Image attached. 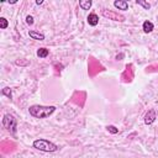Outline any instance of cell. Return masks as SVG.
Returning a JSON list of instances; mask_svg holds the SVG:
<instances>
[{
    "label": "cell",
    "mask_w": 158,
    "mask_h": 158,
    "mask_svg": "<svg viewBox=\"0 0 158 158\" xmlns=\"http://www.w3.org/2000/svg\"><path fill=\"white\" fill-rule=\"evenodd\" d=\"M7 2H9V4H16V2H17V1H16V0H11V1H10V0H9V1H7Z\"/></svg>",
    "instance_id": "19"
},
{
    "label": "cell",
    "mask_w": 158,
    "mask_h": 158,
    "mask_svg": "<svg viewBox=\"0 0 158 158\" xmlns=\"http://www.w3.org/2000/svg\"><path fill=\"white\" fill-rule=\"evenodd\" d=\"M136 4L139 5V6H142L144 10H149L151 9V4L147 2V1H144V0H136Z\"/></svg>",
    "instance_id": "13"
},
{
    "label": "cell",
    "mask_w": 158,
    "mask_h": 158,
    "mask_svg": "<svg viewBox=\"0 0 158 158\" xmlns=\"http://www.w3.org/2000/svg\"><path fill=\"white\" fill-rule=\"evenodd\" d=\"M56 111V106H43V105H32L28 109V112L32 117L36 118H47Z\"/></svg>",
    "instance_id": "1"
},
{
    "label": "cell",
    "mask_w": 158,
    "mask_h": 158,
    "mask_svg": "<svg viewBox=\"0 0 158 158\" xmlns=\"http://www.w3.org/2000/svg\"><path fill=\"white\" fill-rule=\"evenodd\" d=\"M2 126L7 131H10L12 135H15L16 133V127H17V121L11 114H5L4 117H2Z\"/></svg>",
    "instance_id": "3"
},
{
    "label": "cell",
    "mask_w": 158,
    "mask_h": 158,
    "mask_svg": "<svg viewBox=\"0 0 158 158\" xmlns=\"http://www.w3.org/2000/svg\"><path fill=\"white\" fill-rule=\"evenodd\" d=\"M7 26H9V21L5 17H0V28L1 30H5Z\"/></svg>",
    "instance_id": "14"
},
{
    "label": "cell",
    "mask_w": 158,
    "mask_h": 158,
    "mask_svg": "<svg viewBox=\"0 0 158 158\" xmlns=\"http://www.w3.org/2000/svg\"><path fill=\"white\" fill-rule=\"evenodd\" d=\"M32 146H33V148H36V149H38L41 152H57L59 149L56 143H53V142H51V141H48L46 138L35 139Z\"/></svg>",
    "instance_id": "2"
},
{
    "label": "cell",
    "mask_w": 158,
    "mask_h": 158,
    "mask_svg": "<svg viewBox=\"0 0 158 158\" xmlns=\"http://www.w3.org/2000/svg\"><path fill=\"white\" fill-rule=\"evenodd\" d=\"M156 118H157L156 110H154V109H149V110L146 112V115H144V123H146V125H152Z\"/></svg>",
    "instance_id": "5"
},
{
    "label": "cell",
    "mask_w": 158,
    "mask_h": 158,
    "mask_svg": "<svg viewBox=\"0 0 158 158\" xmlns=\"http://www.w3.org/2000/svg\"><path fill=\"white\" fill-rule=\"evenodd\" d=\"M30 62L28 60H23V59H17L16 60V65H28Z\"/></svg>",
    "instance_id": "16"
},
{
    "label": "cell",
    "mask_w": 158,
    "mask_h": 158,
    "mask_svg": "<svg viewBox=\"0 0 158 158\" xmlns=\"http://www.w3.org/2000/svg\"><path fill=\"white\" fill-rule=\"evenodd\" d=\"M26 23L30 25V26L33 25V17H32L31 15H27V16H26Z\"/></svg>",
    "instance_id": "17"
},
{
    "label": "cell",
    "mask_w": 158,
    "mask_h": 158,
    "mask_svg": "<svg viewBox=\"0 0 158 158\" xmlns=\"http://www.w3.org/2000/svg\"><path fill=\"white\" fill-rule=\"evenodd\" d=\"M106 130H107L110 133H112V135H116V133H118V128H116L114 125H109V126L106 127Z\"/></svg>",
    "instance_id": "15"
},
{
    "label": "cell",
    "mask_w": 158,
    "mask_h": 158,
    "mask_svg": "<svg viewBox=\"0 0 158 158\" xmlns=\"http://www.w3.org/2000/svg\"><path fill=\"white\" fill-rule=\"evenodd\" d=\"M48 54H49V49H47L44 47L37 49V57H40V58H46Z\"/></svg>",
    "instance_id": "11"
},
{
    "label": "cell",
    "mask_w": 158,
    "mask_h": 158,
    "mask_svg": "<svg viewBox=\"0 0 158 158\" xmlns=\"http://www.w3.org/2000/svg\"><path fill=\"white\" fill-rule=\"evenodd\" d=\"M114 6L118 10H128V2L126 0H115Z\"/></svg>",
    "instance_id": "7"
},
{
    "label": "cell",
    "mask_w": 158,
    "mask_h": 158,
    "mask_svg": "<svg viewBox=\"0 0 158 158\" xmlns=\"http://www.w3.org/2000/svg\"><path fill=\"white\" fill-rule=\"evenodd\" d=\"M93 5V1L91 0H80L79 1V6L81 7V10H89Z\"/></svg>",
    "instance_id": "10"
},
{
    "label": "cell",
    "mask_w": 158,
    "mask_h": 158,
    "mask_svg": "<svg viewBox=\"0 0 158 158\" xmlns=\"http://www.w3.org/2000/svg\"><path fill=\"white\" fill-rule=\"evenodd\" d=\"M42 4H43L42 0H37V1H36V5H42Z\"/></svg>",
    "instance_id": "18"
},
{
    "label": "cell",
    "mask_w": 158,
    "mask_h": 158,
    "mask_svg": "<svg viewBox=\"0 0 158 158\" xmlns=\"http://www.w3.org/2000/svg\"><path fill=\"white\" fill-rule=\"evenodd\" d=\"M1 94L4 95V96H6L7 99H12V90H11V88H9V86H5V88H2L1 89Z\"/></svg>",
    "instance_id": "12"
},
{
    "label": "cell",
    "mask_w": 158,
    "mask_h": 158,
    "mask_svg": "<svg viewBox=\"0 0 158 158\" xmlns=\"http://www.w3.org/2000/svg\"><path fill=\"white\" fill-rule=\"evenodd\" d=\"M86 21L90 26H96L99 23V16L95 14V12H90L86 17Z\"/></svg>",
    "instance_id": "6"
},
{
    "label": "cell",
    "mask_w": 158,
    "mask_h": 158,
    "mask_svg": "<svg viewBox=\"0 0 158 158\" xmlns=\"http://www.w3.org/2000/svg\"><path fill=\"white\" fill-rule=\"evenodd\" d=\"M101 15L109 20H112V21H118V22H123L126 20V17L122 15V14H118L117 11H112V10H109V9H102L101 10Z\"/></svg>",
    "instance_id": "4"
},
{
    "label": "cell",
    "mask_w": 158,
    "mask_h": 158,
    "mask_svg": "<svg viewBox=\"0 0 158 158\" xmlns=\"http://www.w3.org/2000/svg\"><path fill=\"white\" fill-rule=\"evenodd\" d=\"M28 36L32 40H37V41H43L44 40V35H42L40 32H36V31H28Z\"/></svg>",
    "instance_id": "9"
},
{
    "label": "cell",
    "mask_w": 158,
    "mask_h": 158,
    "mask_svg": "<svg viewBox=\"0 0 158 158\" xmlns=\"http://www.w3.org/2000/svg\"><path fill=\"white\" fill-rule=\"evenodd\" d=\"M153 28H154V25H153L151 21H148V20H146V21L143 22V25H142V30H143L144 33H149V32H152Z\"/></svg>",
    "instance_id": "8"
}]
</instances>
